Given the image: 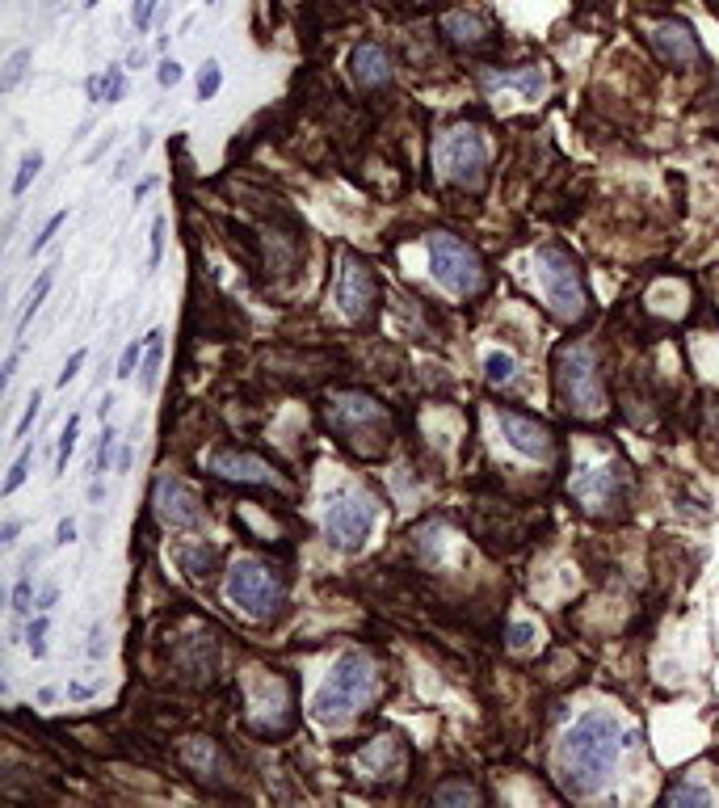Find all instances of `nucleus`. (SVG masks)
Here are the masks:
<instances>
[{
	"label": "nucleus",
	"instance_id": "obj_24",
	"mask_svg": "<svg viewBox=\"0 0 719 808\" xmlns=\"http://www.w3.org/2000/svg\"><path fill=\"white\" fill-rule=\"evenodd\" d=\"M26 68H30V51H26V47H22V51H13V55H9V64H5V76H0V89H17V85H22Z\"/></svg>",
	"mask_w": 719,
	"mask_h": 808
},
{
	"label": "nucleus",
	"instance_id": "obj_20",
	"mask_svg": "<svg viewBox=\"0 0 719 808\" xmlns=\"http://www.w3.org/2000/svg\"><path fill=\"white\" fill-rule=\"evenodd\" d=\"M484 371H488V383H509L513 371H518V362H513V354L492 350V354L484 358Z\"/></svg>",
	"mask_w": 719,
	"mask_h": 808
},
{
	"label": "nucleus",
	"instance_id": "obj_11",
	"mask_svg": "<svg viewBox=\"0 0 719 808\" xmlns=\"http://www.w3.org/2000/svg\"><path fill=\"white\" fill-rule=\"evenodd\" d=\"M652 47L673 68H703L707 64V51L686 22H661L652 30Z\"/></svg>",
	"mask_w": 719,
	"mask_h": 808
},
{
	"label": "nucleus",
	"instance_id": "obj_19",
	"mask_svg": "<svg viewBox=\"0 0 719 808\" xmlns=\"http://www.w3.org/2000/svg\"><path fill=\"white\" fill-rule=\"evenodd\" d=\"M122 89H127V80H122V68H110L106 76H93V80H89V97H93V101H118Z\"/></svg>",
	"mask_w": 719,
	"mask_h": 808
},
{
	"label": "nucleus",
	"instance_id": "obj_22",
	"mask_svg": "<svg viewBox=\"0 0 719 808\" xmlns=\"http://www.w3.org/2000/svg\"><path fill=\"white\" fill-rule=\"evenodd\" d=\"M434 800L438 804H476L480 792L471 783H446V787H438V792H434Z\"/></svg>",
	"mask_w": 719,
	"mask_h": 808
},
{
	"label": "nucleus",
	"instance_id": "obj_14",
	"mask_svg": "<svg viewBox=\"0 0 719 808\" xmlns=\"http://www.w3.org/2000/svg\"><path fill=\"white\" fill-rule=\"evenodd\" d=\"M572 493H577L589 510H606V501L619 497V472L614 468H581V476L572 480Z\"/></svg>",
	"mask_w": 719,
	"mask_h": 808
},
{
	"label": "nucleus",
	"instance_id": "obj_26",
	"mask_svg": "<svg viewBox=\"0 0 719 808\" xmlns=\"http://www.w3.org/2000/svg\"><path fill=\"white\" fill-rule=\"evenodd\" d=\"M51 282H55V270H43V278L34 282V291H30V299H26V312H22V329H26V320L43 308V299H47V291H51Z\"/></svg>",
	"mask_w": 719,
	"mask_h": 808
},
{
	"label": "nucleus",
	"instance_id": "obj_17",
	"mask_svg": "<svg viewBox=\"0 0 719 808\" xmlns=\"http://www.w3.org/2000/svg\"><path fill=\"white\" fill-rule=\"evenodd\" d=\"M442 34H446V38H455V43H480V38H484V22H480L476 13L455 9V13H446V17H442Z\"/></svg>",
	"mask_w": 719,
	"mask_h": 808
},
{
	"label": "nucleus",
	"instance_id": "obj_8",
	"mask_svg": "<svg viewBox=\"0 0 719 808\" xmlns=\"http://www.w3.org/2000/svg\"><path fill=\"white\" fill-rule=\"evenodd\" d=\"M228 598L253 619H270L282 606V585L270 569H261L257 560H240L228 573Z\"/></svg>",
	"mask_w": 719,
	"mask_h": 808
},
{
	"label": "nucleus",
	"instance_id": "obj_13",
	"mask_svg": "<svg viewBox=\"0 0 719 808\" xmlns=\"http://www.w3.org/2000/svg\"><path fill=\"white\" fill-rule=\"evenodd\" d=\"M349 68H354V80L362 89H383L392 85V59L379 43H358L354 55H349Z\"/></svg>",
	"mask_w": 719,
	"mask_h": 808
},
{
	"label": "nucleus",
	"instance_id": "obj_42",
	"mask_svg": "<svg viewBox=\"0 0 719 808\" xmlns=\"http://www.w3.org/2000/svg\"><path fill=\"white\" fill-rule=\"evenodd\" d=\"M101 653H106V632L93 628V636H89V657H101Z\"/></svg>",
	"mask_w": 719,
	"mask_h": 808
},
{
	"label": "nucleus",
	"instance_id": "obj_16",
	"mask_svg": "<svg viewBox=\"0 0 719 808\" xmlns=\"http://www.w3.org/2000/svg\"><path fill=\"white\" fill-rule=\"evenodd\" d=\"M211 472H219V476H228V480H265V463L261 459H253V455H215L211 459Z\"/></svg>",
	"mask_w": 719,
	"mask_h": 808
},
{
	"label": "nucleus",
	"instance_id": "obj_36",
	"mask_svg": "<svg viewBox=\"0 0 719 808\" xmlns=\"http://www.w3.org/2000/svg\"><path fill=\"white\" fill-rule=\"evenodd\" d=\"M530 640H534V628H530V623H513V628H509V644H513V649H526Z\"/></svg>",
	"mask_w": 719,
	"mask_h": 808
},
{
	"label": "nucleus",
	"instance_id": "obj_9",
	"mask_svg": "<svg viewBox=\"0 0 719 808\" xmlns=\"http://www.w3.org/2000/svg\"><path fill=\"white\" fill-rule=\"evenodd\" d=\"M156 514L169 522V527H181V531H198L207 514H202V501L194 497L190 484H181L173 476H160L156 480Z\"/></svg>",
	"mask_w": 719,
	"mask_h": 808
},
{
	"label": "nucleus",
	"instance_id": "obj_23",
	"mask_svg": "<svg viewBox=\"0 0 719 808\" xmlns=\"http://www.w3.org/2000/svg\"><path fill=\"white\" fill-rule=\"evenodd\" d=\"M219 85H223L219 59H207V64H202V76H198V101H211L219 93Z\"/></svg>",
	"mask_w": 719,
	"mask_h": 808
},
{
	"label": "nucleus",
	"instance_id": "obj_29",
	"mask_svg": "<svg viewBox=\"0 0 719 808\" xmlns=\"http://www.w3.org/2000/svg\"><path fill=\"white\" fill-rule=\"evenodd\" d=\"M26 472H30V451H26V455H22V459H17V463H13V468H9V476H5V489H0V493H5V497H9V493H17V489H22V480H26Z\"/></svg>",
	"mask_w": 719,
	"mask_h": 808
},
{
	"label": "nucleus",
	"instance_id": "obj_25",
	"mask_svg": "<svg viewBox=\"0 0 719 808\" xmlns=\"http://www.w3.org/2000/svg\"><path fill=\"white\" fill-rule=\"evenodd\" d=\"M665 800L669 804H711V792L707 787H694V783H677L665 792Z\"/></svg>",
	"mask_w": 719,
	"mask_h": 808
},
{
	"label": "nucleus",
	"instance_id": "obj_21",
	"mask_svg": "<svg viewBox=\"0 0 719 808\" xmlns=\"http://www.w3.org/2000/svg\"><path fill=\"white\" fill-rule=\"evenodd\" d=\"M38 169H43V152L22 156V169H17V177H13V198H22L30 190V181L38 177Z\"/></svg>",
	"mask_w": 719,
	"mask_h": 808
},
{
	"label": "nucleus",
	"instance_id": "obj_43",
	"mask_svg": "<svg viewBox=\"0 0 719 808\" xmlns=\"http://www.w3.org/2000/svg\"><path fill=\"white\" fill-rule=\"evenodd\" d=\"M17 535H22V522L9 518V522H5V531H0V539H5V543H17Z\"/></svg>",
	"mask_w": 719,
	"mask_h": 808
},
{
	"label": "nucleus",
	"instance_id": "obj_7",
	"mask_svg": "<svg viewBox=\"0 0 719 808\" xmlns=\"http://www.w3.org/2000/svg\"><path fill=\"white\" fill-rule=\"evenodd\" d=\"M434 156H438V165L446 169L450 181H459V186H484V177H488V144H484V135L476 127L446 131L438 139Z\"/></svg>",
	"mask_w": 719,
	"mask_h": 808
},
{
	"label": "nucleus",
	"instance_id": "obj_12",
	"mask_svg": "<svg viewBox=\"0 0 719 808\" xmlns=\"http://www.w3.org/2000/svg\"><path fill=\"white\" fill-rule=\"evenodd\" d=\"M501 430L509 438L513 451H522L526 459H551V430L543 421H534L526 413H513V409H501Z\"/></svg>",
	"mask_w": 719,
	"mask_h": 808
},
{
	"label": "nucleus",
	"instance_id": "obj_30",
	"mask_svg": "<svg viewBox=\"0 0 719 808\" xmlns=\"http://www.w3.org/2000/svg\"><path fill=\"white\" fill-rule=\"evenodd\" d=\"M43 636H47V615H38V619L30 623V632H26L30 653H34V657H43V653H47V640H43Z\"/></svg>",
	"mask_w": 719,
	"mask_h": 808
},
{
	"label": "nucleus",
	"instance_id": "obj_6",
	"mask_svg": "<svg viewBox=\"0 0 719 808\" xmlns=\"http://www.w3.org/2000/svg\"><path fill=\"white\" fill-rule=\"evenodd\" d=\"M375 522H379L375 497H366V493H341V497L328 501V510H324V535H328V543H333V548L358 552L362 543L371 539Z\"/></svg>",
	"mask_w": 719,
	"mask_h": 808
},
{
	"label": "nucleus",
	"instance_id": "obj_39",
	"mask_svg": "<svg viewBox=\"0 0 719 808\" xmlns=\"http://www.w3.org/2000/svg\"><path fill=\"white\" fill-rule=\"evenodd\" d=\"M80 362H85V350H76L68 362H64V371H59V383L68 388V379H76V371H80Z\"/></svg>",
	"mask_w": 719,
	"mask_h": 808
},
{
	"label": "nucleus",
	"instance_id": "obj_15",
	"mask_svg": "<svg viewBox=\"0 0 719 808\" xmlns=\"http://www.w3.org/2000/svg\"><path fill=\"white\" fill-rule=\"evenodd\" d=\"M488 89H518L526 101H539L547 93V76L543 68H518V72H484Z\"/></svg>",
	"mask_w": 719,
	"mask_h": 808
},
{
	"label": "nucleus",
	"instance_id": "obj_5",
	"mask_svg": "<svg viewBox=\"0 0 719 808\" xmlns=\"http://www.w3.org/2000/svg\"><path fill=\"white\" fill-rule=\"evenodd\" d=\"M429 274L450 295H471L484 287V261L471 253L459 236L434 232L429 236Z\"/></svg>",
	"mask_w": 719,
	"mask_h": 808
},
{
	"label": "nucleus",
	"instance_id": "obj_2",
	"mask_svg": "<svg viewBox=\"0 0 719 808\" xmlns=\"http://www.w3.org/2000/svg\"><path fill=\"white\" fill-rule=\"evenodd\" d=\"M375 691V665L362 653L337 657L333 674L320 682V691L312 695V720L320 724H341L366 703V695Z\"/></svg>",
	"mask_w": 719,
	"mask_h": 808
},
{
	"label": "nucleus",
	"instance_id": "obj_34",
	"mask_svg": "<svg viewBox=\"0 0 719 808\" xmlns=\"http://www.w3.org/2000/svg\"><path fill=\"white\" fill-rule=\"evenodd\" d=\"M156 80H160L164 89L181 85V64H173V59H164V64H160V72H156Z\"/></svg>",
	"mask_w": 719,
	"mask_h": 808
},
{
	"label": "nucleus",
	"instance_id": "obj_4",
	"mask_svg": "<svg viewBox=\"0 0 719 808\" xmlns=\"http://www.w3.org/2000/svg\"><path fill=\"white\" fill-rule=\"evenodd\" d=\"M556 375H560V396L568 400L572 413H602L606 409V392H602V371H598V358H593L589 346H564L560 362H556Z\"/></svg>",
	"mask_w": 719,
	"mask_h": 808
},
{
	"label": "nucleus",
	"instance_id": "obj_27",
	"mask_svg": "<svg viewBox=\"0 0 719 808\" xmlns=\"http://www.w3.org/2000/svg\"><path fill=\"white\" fill-rule=\"evenodd\" d=\"M148 358H143V388H156V371H160V337L164 333H148Z\"/></svg>",
	"mask_w": 719,
	"mask_h": 808
},
{
	"label": "nucleus",
	"instance_id": "obj_38",
	"mask_svg": "<svg viewBox=\"0 0 719 808\" xmlns=\"http://www.w3.org/2000/svg\"><path fill=\"white\" fill-rule=\"evenodd\" d=\"M64 219H68V215H64V211H59V215L51 219V224L43 228V236H34V245H30V253H38V249H47V240L55 236V228H59V224H64Z\"/></svg>",
	"mask_w": 719,
	"mask_h": 808
},
{
	"label": "nucleus",
	"instance_id": "obj_18",
	"mask_svg": "<svg viewBox=\"0 0 719 808\" xmlns=\"http://www.w3.org/2000/svg\"><path fill=\"white\" fill-rule=\"evenodd\" d=\"M215 564H219V548H215V543H198V548L181 552V569H186L190 577H198V581H207L215 573Z\"/></svg>",
	"mask_w": 719,
	"mask_h": 808
},
{
	"label": "nucleus",
	"instance_id": "obj_32",
	"mask_svg": "<svg viewBox=\"0 0 719 808\" xmlns=\"http://www.w3.org/2000/svg\"><path fill=\"white\" fill-rule=\"evenodd\" d=\"M156 5H160V0H135V9H131V22H135V30H148V26H152V13H156Z\"/></svg>",
	"mask_w": 719,
	"mask_h": 808
},
{
	"label": "nucleus",
	"instance_id": "obj_35",
	"mask_svg": "<svg viewBox=\"0 0 719 808\" xmlns=\"http://www.w3.org/2000/svg\"><path fill=\"white\" fill-rule=\"evenodd\" d=\"M114 430H106V434H101V442H97V472H106L110 468V447H114Z\"/></svg>",
	"mask_w": 719,
	"mask_h": 808
},
{
	"label": "nucleus",
	"instance_id": "obj_45",
	"mask_svg": "<svg viewBox=\"0 0 719 808\" xmlns=\"http://www.w3.org/2000/svg\"><path fill=\"white\" fill-rule=\"evenodd\" d=\"M85 5H89V9H93V5H97V0H85Z\"/></svg>",
	"mask_w": 719,
	"mask_h": 808
},
{
	"label": "nucleus",
	"instance_id": "obj_41",
	"mask_svg": "<svg viewBox=\"0 0 719 808\" xmlns=\"http://www.w3.org/2000/svg\"><path fill=\"white\" fill-rule=\"evenodd\" d=\"M72 539H76V522L64 518V522H59V531H55V543H72Z\"/></svg>",
	"mask_w": 719,
	"mask_h": 808
},
{
	"label": "nucleus",
	"instance_id": "obj_44",
	"mask_svg": "<svg viewBox=\"0 0 719 808\" xmlns=\"http://www.w3.org/2000/svg\"><path fill=\"white\" fill-rule=\"evenodd\" d=\"M55 598H59V585H47V590L38 594V611H47V606H55Z\"/></svg>",
	"mask_w": 719,
	"mask_h": 808
},
{
	"label": "nucleus",
	"instance_id": "obj_40",
	"mask_svg": "<svg viewBox=\"0 0 719 808\" xmlns=\"http://www.w3.org/2000/svg\"><path fill=\"white\" fill-rule=\"evenodd\" d=\"M38 404H43V396L34 392V396H30V409H26V417H22V426H17V438H22V434H26L30 426H34V417H38Z\"/></svg>",
	"mask_w": 719,
	"mask_h": 808
},
{
	"label": "nucleus",
	"instance_id": "obj_3",
	"mask_svg": "<svg viewBox=\"0 0 719 808\" xmlns=\"http://www.w3.org/2000/svg\"><path fill=\"white\" fill-rule=\"evenodd\" d=\"M534 266H539V282H543V295L551 303V312H556L560 320H581L585 308H589L581 261L572 257L568 249H560V245H543L539 257H534Z\"/></svg>",
	"mask_w": 719,
	"mask_h": 808
},
{
	"label": "nucleus",
	"instance_id": "obj_1",
	"mask_svg": "<svg viewBox=\"0 0 719 808\" xmlns=\"http://www.w3.org/2000/svg\"><path fill=\"white\" fill-rule=\"evenodd\" d=\"M623 733L619 720L606 712H585L577 724L568 729L564 745H560V762H564V779L577 796H593L602 792L606 779L614 775L623 754Z\"/></svg>",
	"mask_w": 719,
	"mask_h": 808
},
{
	"label": "nucleus",
	"instance_id": "obj_28",
	"mask_svg": "<svg viewBox=\"0 0 719 808\" xmlns=\"http://www.w3.org/2000/svg\"><path fill=\"white\" fill-rule=\"evenodd\" d=\"M76 430H80V417H68V430L59 438V472H68V455L76 451Z\"/></svg>",
	"mask_w": 719,
	"mask_h": 808
},
{
	"label": "nucleus",
	"instance_id": "obj_37",
	"mask_svg": "<svg viewBox=\"0 0 719 808\" xmlns=\"http://www.w3.org/2000/svg\"><path fill=\"white\" fill-rule=\"evenodd\" d=\"M160 253H164V219H152V257H148V266H156Z\"/></svg>",
	"mask_w": 719,
	"mask_h": 808
},
{
	"label": "nucleus",
	"instance_id": "obj_33",
	"mask_svg": "<svg viewBox=\"0 0 719 808\" xmlns=\"http://www.w3.org/2000/svg\"><path fill=\"white\" fill-rule=\"evenodd\" d=\"M13 611L17 615H30V577H22L13 585Z\"/></svg>",
	"mask_w": 719,
	"mask_h": 808
},
{
	"label": "nucleus",
	"instance_id": "obj_31",
	"mask_svg": "<svg viewBox=\"0 0 719 808\" xmlns=\"http://www.w3.org/2000/svg\"><path fill=\"white\" fill-rule=\"evenodd\" d=\"M139 354H143V346H139V341H131V346L127 350H122V358H118V379H131L135 375V367H139Z\"/></svg>",
	"mask_w": 719,
	"mask_h": 808
},
{
	"label": "nucleus",
	"instance_id": "obj_10",
	"mask_svg": "<svg viewBox=\"0 0 719 808\" xmlns=\"http://www.w3.org/2000/svg\"><path fill=\"white\" fill-rule=\"evenodd\" d=\"M375 295H379V287H375L371 270H366L358 257L345 253L341 266H337V303H341V312L349 320H362L366 312L375 308Z\"/></svg>",
	"mask_w": 719,
	"mask_h": 808
},
{
	"label": "nucleus",
	"instance_id": "obj_46",
	"mask_svg": "<svg viewBox=\"0 0 719 808\" xmlns=\"http://www.w3.org/2000/svg\"><path fill=\"white\" fill-rule=\"evenodd\" d=\"M715 430H719V413H715Z\"/></svg>",
	"mask_w": 719,
	"mask_h": 808
}]
</instances>
